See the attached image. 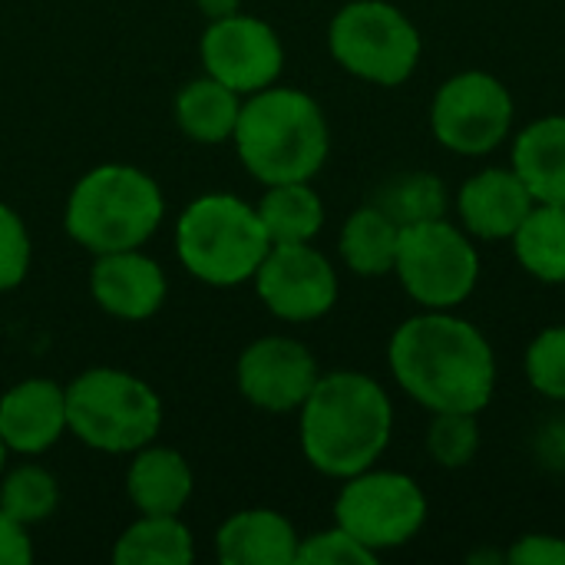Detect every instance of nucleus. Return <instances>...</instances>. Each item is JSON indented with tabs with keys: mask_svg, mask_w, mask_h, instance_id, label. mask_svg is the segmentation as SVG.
I'll return each instance as SVG.
<instances>
[{
	"mask_svg": "<svg viewBox=\"0 0 565 565\" xmlns=\"http://www.w3.org/2000/svg\"><path fill=\"white\" fill-rule=\"evenodd\" d=\"M401 391L430 414H480L497 391V354L483 331L450 311L407 318L387 344Z\"/></svg>",
	"mask_w": 565,
	"mask_h": 565,
	"instance_id": "obj_1",
	"label": "nucleus"
},
{
	"mask_svg": "<svg viewBox=\"0 0 565 565\" xmlns=\"http://www.w3.org/2000/svg\"><path fill=\"white\" fill-rule=\"evenodd\" d=\"M305 460L331 477L348 480L374 467L394 434V407L387 391L361 371L321 374L298 411Z\"/></svg>",
	"mask_w": 565,
	"mask_h": 565,
	"instance_id": "obj_2",
	"label": "nucleus"
},
{
	"mask_svg": "<svg viewBox=\"0 0 565 565\" xmlns=\"http://www.w3.org/2000/svg\"><path fill=\"white\" fill-rule=\"evenodd\" d=\"M232 142L238 162L262 185L311 182L328 162L331 126L315 96L275 83L242 99Z\"/></svg>",
	"mask_w": 565,
	"mask_h": 565,
	"instance_id": "obj_3",
	"label": "nucleus"
},
{
	"mask_svg": "<svg viewBox=\"0 0 565 565\" xmlns=\"http://www.w3.org/2000/svg\"><path fill=\"white\" fill-rule=\"evenodd\" d=\"M166 218L159 182L129 162H103L76 179L66 195L63 228L89 255L142 248Z\"/></svg>",
	"mask_w": 565,
	"mask_h": 565,
	"instance_id": "obj_4",
	"label": "nucleus"
},
{
	"mask_svg": "<svg viewBox=\"0 0 565 565\" xmlns=\"http://www.w3.org/2000/svg\"><path fill=\"white\" fill-rule=\"evenodd\" d=\"M271 238L245 199L232 192L195 195L175 222L179 265L202 285L235 288L255 278Z\"/></svg>",
	"mask_w": 565,
	"mask_h": 565,
	"instance_id": "obj_5",
	"label": "nucleus"
},
{
	"mask_svg": "<svg viewBox=\"0 0 565 565\" xmlns=\"http://www.w3.org/2000/svg\"><path fill=\"white\" fill-rule=\"evenodd\" d=\"M70 434L99 454H136L162 430V397L136 374L89 367L66 384Z\"/></svg>",
	"mask_w": 565,
	"mask_h": 565,
	"instance_id": "obj_6",
	"label": "nucleus"
},
{
	"mask_svg": "<svg viewBox=\"0 0 565 565\" xmlns=\"http://www.w3.org/2000/svg\"><path fill=\"white\" fill-rule=\"evenodd\" d=\"M334 63L374 86H401L414 76L424 40L411 17L387 0H351L328 26Z\"/></svg>",
	"mask_w": 565,
	"mask_h": 565,
	"instance_id": "obj_7",
	"label": "nucleus"
},
{
	"mask_svg": "<svg viewBox=\"0 0 565 565\" xmlns=\"http://www.w3.org/2000/svg\"><path fill=\"white\" fill-rule=\"evenodd\" d=\"M394 275L424 311H454L477 288L480 255L460 225L434 218L401 228Z\"/></svg>",
	"mask_w": 565,
	"mask_h": 565,
	"instance_id": "obj_8",
	"label": "nucleus"
},
{
	"mask_svg": "<svg viewBox=\"0 0 565 565\" xmlns=\"http://www.w3.org/2000/svg\"><path fill=\"white\" fill-rule=\"evenodd\" d=\"M334 523L371 553L407 546L427 523V497L414 477L397 470H361L341 480Z\"/></svg>",
	"mask_w": 565,
	"mask_h": 565,
	"instance_id": "obj_9",
	"label": "nucleus"
},
{
	"mask_svg": "<svg viewBox=\"0 0 565 565\" xmlns=\"http://www.w3.org/2000/svg\"><path fill=\"white\" fill-rule=\"evenodd\" d=\"M516 103L503 79L483 70L450 76L430 106V129L437 142L457 156H487L507 142Z\"/></svg>",
	"mask_w": 565,
	"mask_h": 565,
	"instance_id": "obj_10",
	"label": "nucleus"
},
{
	"mask_svg": "<svg viewBox=\"0 0 565 565\" xmlns=\"http://www.w3.org/2000/svg\"><path fill=\"white\" fill-rule=\"evenodd\" d=\"M199 60L212 79L225 83L238 96H252L278 83L285 70V46L271 23L238 10L222 20H209L199 40Z\"/></svg>",
	"mask_w": 565,
	"mask_h": 565,
	"instance_id": "obj_11",
	"label": "nucleus"
},
{
	"mask_svg": "<svg viewBox=\"0 0 565 565\" xmlns=\"http://www.w3.org/2000/svg\"><path fill=\"white\" fill-rule=\"evenodd\" d=\"M252 285L262 305L291 324L318 321L338 305V271L311 242L271 245Z\"/></svg>",
	"mask_w": 565,
	"mask_h": 565,
	"instance_id": "obj_12",
	"label": "nucleus"
},
{
	"mask_svg": "<svg viewBox=\"0 0 565 565\" xmlns=\"http://www.w3.org/2000/svg\"><path fill=\"white\" fill-rule=\"evenodd\" d=\"M321 371L315 354L285 334L252 341L235 364L238 394L265 414H298Z\"/></svg>",
	"mask_w": 565,
	"mask_h": 565,
	"instance_id": "obj_13",
	"label": "nucleus"
},
{
	"mask_svg": "<svg viewBox=\"0 0 565 565\" xmlns=\"http://www.w3.org/2000/svg\"><path fill=\"white\" fill-rule=\"evenodd\" d=\"M89 295L99 311L119 321H149L169 295L162 265L142 248L96 255L89 271Z\"/></svg>",
	"mask_w": 565,
	"mask_h": 565,
	"instance_id": "obj_14",
	"label": "nucleus"
},
{
	"mask_svg": "<svg viewBox=\"0 0 565 565\" xmlns=\"http://www.w3.org/2000/svg\"><path fill=\"white\" fill-rule=\"evenodd\" d=\"M70 434L66 387L50 377L17 381L0 394V437L10 454L40 457Z\"/></svg>",
	"mask_w": 565,
	"mask_h": 565,
	"instance_id": "obj_15",
	"label": "nucleus"
},
{
	"mask_svg": "<svg viewBox=\"0 0 565 565\" xmlns=\"http://www.w3.org/2000/svg\"><path fill=\"white\" fill-rule=\"evenodd\" d=\"M533 205L536 202L526 182L516 175V169H500V166L470 175L457 192V212L463 232L487 242L513 238V232L523 225Z\"/></svg>",
	"mask_w": 565,
	"mask_h": 565,
	"instance_id": "obj_16",
	"label": "nucleus"
},
{
	"mask_svg": "<svg viewBox=\"0 0 565 565\" xmlns=\"http://www.w3.org/2000/svg\"><path fill=\"white\" fill-rule=\"evenodd\" d=\"M298 530L278 510H242L215 533V553L225 565H291L298 559Z\"/></svg>",
	"mask_w": 565,
	"mask_h": 565,
	"instance_id": "obj_17",
	"label": "nucleus"
},
{
	"mask_svg": "<svg viewBox=\"0 0 565 565\" xmlns=\"http://www.w3.org/2000/svg\"><path fill=\"white\" fill-rule=\"evenodd\" d=\"M129 457H132L126 470L129 503L149 516H179L195 490L189 460L175 447H162L156 440Z\"/></svg>",
	"mask_w": 565,
	"mask_h": 565,
	"instance_id": "obj_18",
	"label": "nucleus"
},
{
	"mask_svg": "<svg viewBox=\"0 0 565 565\" xmlns=\"http://www.w3.org/2000/svg\"><path fill=\"white\" fill-rule=\"evenodd\" d=\"M513 169L526 182L533 202L565 205V116H543L520 129L513 142Z\"/></svg>",
	"mask_w": 565,
	"mask_h": 565,
	"instance_id": "obj_19",
	"label": "nucleus"
},
{
	"mask_svg": "<svg viewBox=\"0 0 565 565\" xmlns=\"http://www.w3.org/2000/svg\"><path fill=\"white\" fill-rule=\"evenodd\" d=\"M242 99L235 89H228L225 83L212 79L209 73H202L199 79L185 83L175 93V126L202 146H218V142H232L235 122H238V109Z\"/></svg>",
	"mask_w": 565,
	"mask_h": 565,
	"instance_id": "obj_20",
	"label": "nucleus"
},
{
	"mask_svg": "<svg viewBox=\"0 0 565 565\" xmlns=\"http://www.w3.org/2000/svg\"><path fill=\"white\" fill-rule=\"evenodd\" d=\"M116 565H192L195 563V536L182 523V516H149L139 513L119 540L113 543Z\"/></svg>",
	"mask_w": 565,
	"mask_h": 565,
	"instance_id": "obj_21",
	"label": "nucleus"
},
{
	"mask_svg": "<svg viewBox=\"0 0 565 565\" xmlns=\"http://www.w3.org/2000/svg\"><path fill=\"white\" fill-rule=\"evenodd\" d=\"M397 245H401V225L374 202L348 215L338 242L344 265L361 278H381L394 271Z\"/></svg>",
	"mask_w": 565,
	"mask_h": 565,
	"instance_id": "obj_22",
	"label": "nucleus"
},
{
	"mask_svg": "<svg viewBox=\"0 0 565 565\" xmlns=\"http://www.w3.org/2000/svg\"><path fill=\"white\" fill-rule=\"evenodd\" d=\"M271 245L311 242L324 225V202L311 182H278L265 185V195L255 205Z\"/></svg>",
	"mask_w": 565,
	"mask_h": 565,
	"instance_id": "obj_23",
	"label": "nucleus"
},
{
	"mask_svg": "<svg viewBox=\"0 0 565 565\" xmlns=\"http://www.w3.org/2000/svg\"><path fill=\"white\" fill-rule=\"evenodd\" d=\"M516 262L546 285L565 281V205L536 202L523 225L513 232Z\"/></svg>",
	"mask_w": 565,
	"mask_h": 565,
	"instance_id": "obj_24",
	"label": "nucleus"
},
{
	"mask_svg": "<svg viewBox=\"0 0 565 565\" xmlns=\"http://www.w3.org/2000/svg\"><path fill=\"white\" fill-rule=\"evenodd\" d=\"M374 205L387 212L401 228H407V225L444 218L450 195L434 172H401L377 189Z\"/></svg>",
	"mask_w": 565,
	"mask_h": 565,
	"instance_id": "obj_25",
	"label": "nucleus"
},
{
	"mask_svg": "<svg viewBox=\"0 0 565 565\" xmlns=\"http://www.w3.org/2000/svg\"><path fill=\"white\" fill-rule=\"evenodd\" d=\"M60 507V483L40 463H20L3 470L0 480V510L20 520L23 526H36L50 520Z\"/></svg>",
	"mask_w": 565,
	"mask_h": 565,
	"instance_id": "obj_26",
	"label": "nucleus"
},
{
	"mask_svg": "<svg viewBox=\"0 0 565 565\" xmlns=\"http://www.w3.org/2000/svg\"><path fill=\"white\" fill-rule=\"evenodd\" d=\"M477 450H480L477 414H460V411L434 414V424L427 430V454L434 463L447 470H463L467 463H473Z\"/></svg>",
	"mask_w": 565,
	"mask_h": 565,
	"instance_id": "obj_27",
	"label": "nucleus"
},
{
	"mask_svg": "<svg viewBox=\"0 0 565 565\" xmlns=\"http://www.w3.org/2000/svg\"><path fill=\"white\" fill-rule=\"evenodd\" d=\"M530 387L550 401H565V324H553L533 338L526 351Z\"/></svg>",
	"mask_w": 565,
	"mask_h": 565,
	"instance_id": "obj_28",
	"label": "nucleus"
},
{
	"mask_svg": "<svg viewBox=\"0 0 565 565\" xmlns=\"http://www.w3.org/2000/svg\"><path fill=\"white\" fill-rule=\"evenodd\" d=\"M33 262V242L26 222L17 209L0 202V295L13 291L26 281Z\"/></svg>",
	"mask_w": 565,
	"mask_h": 565,
	"instance_id": "obj_29",
	"label": "nucleus"
},
{
	"mask_svg": "<svg viewBox=\"0 0 565 565\" xmlns=\"http://www.w3.org/2000/svg\"><path fill=\"white\" fill-rule=\"evenodd\" d=\"M295 563L308 565H374L377 553H371L367 546H361L348 530H341L338 523L331 530L311 533L298 543V559Z\"/></svg>",
	"mask_w": 565,
	"mask_h": 565,
	"instance_id": "obj_30",
	"label": "nucleus"
},
{
	"mask_svg": "<svg viewBox=\"0 0 565 565\" xmlns=\"http://www.w3.org/2000/svg\"><path fill=\"white\" fill-rule=\"evenodd\" d=\"M507 563L513 565H565V540L550 536V533H530L520 536L510 553Z\"/></svg>",
	"mask_w": 565,
	"mask_h": 565,
	"instance_id": "obj_31",
	"label": "nucleus"
},
{
	"mask_svg": "<svg viewBox=\"0 0 565 565\" xmlns=\"http://www.w3.org/2000/svg\"><path fill=\"white\" fill-rule=\"evenodd\" d=\"M33 563V540L30 526L13 520L0 510V565H30Z\"/></svg>",
	"mask_w": 565,
	"mask_h": 565,
	"instance_id": "obj_32",
	"label": "nucleus"
},
{
	"mask_svg": "<svg viewBox=\"0 0 565 565\" xmlns=\"http://www.w3.org/2000/svg\"><path fill=\"white\" fill-rule=\"evenodd\" d=\"M536 457L550 470H565V420H550L536 437Z\"/></svg>",
	"mask_w": 565,
	"mask_h": 565,
	"instance_id": "obj_33",
	"label": "nucleus"
},
{
	"mask_svg": "<svg viewBox=\"0 0 565 565\" xmlns=\"http://www.w3.org/2000/svg\"><path fill=\"white\" fill-rule=\"evenodd\" d=\"M195 7L202 10L205 20H222L242 10V0H195Z\"/></svg>",
	"mask_w": 565,
	"mask_h": 565,
	"instance_id": "obj_34",
	"label": "nucleus"
},
{
	"mask_svg": "<svg viewBox=\"0 0 565 565\" xmlns=\"http://www.w3.org/2000/svg\"><path fill=\"white\" fill-rule=\"evenodd\" d=\"M7 457H10V450H7V444H3V437H0V477H3V470H7Z\"/></svg>",
	"mask_w": 565,
	"mask_h": 565,
	"instance_id": "obj_35",
	"label": "nucleus"
}]
</instances>
